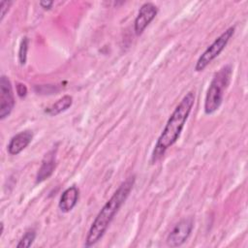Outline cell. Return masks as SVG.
Returning <instances> with one entry per match:
<instances>
[{"label":"cell","mask_w":248,"mask_h":248,"mask_svg":"<svg viewBox=\"0 0 248 248\" xmlns=\"http://www.w3.org/2000/svg\"><path fill=\"white\" fill-rule=\"evenodd\" d=\"M194 104L195 93L193 91H189L182 98L168 119V122L153 148L151 154V163H156L159 161L164 156L167 149L178 140Z\"/></svg>","instance_id":"cell-1"},{"label":"cell","mask_w":248,"mask_h":248,"mask_svg":"<svg viewBox=\"0 0 248 248\" xmlns=\"http://www.w3.org/2000/svg\"><path fill=\"white\" fill-rule=\"evenodd\" d=\"M135 184V175L126 178L116 189L110 199L104 204L93 221L85 238L86 247L96 244L107 232L115 214L129 197Z\"/></svg>","instance_id":"cell-2"},{"label":"cell","mask_w":248,"mask_h":248,"mask_svg":"<svg viewBox=\"0 0 248 248\" xmlns=\"http://www.w3.org/2000/svg\"><path fill=\"white\" fill-rule=\"evenodd\" d=\"M232 75V68L230 64H228L222 67L213 76L204 99L203 108L205 114H212L219 109L223 102L224 91L231 82Z\"/></svg>","instance_id":"cell-3"},{"label":"cell","mask_w":248,"mask_h":248,"mask_svg":"<svg viewBox=\"0 0 248 248\" xmlns=\"http://www.w3.org/2000/svg\"><path fill=\"white\" fill-rule=\"evenodd\" d=\"M234 30H235L234 26L229 27L218 38H216L215 41L202 53V55L199 57L195 65L196 72L203 71L224 50L230 39L232 37Z\"/></svg>","instance_id":"cell-4"},{"label":"cell","mask_w":248,"mask_h":248,"mask_svg":"<svg viewBox=\"0 0 248 248\" xmlns=\"http://www.w3.org/2000/svg\"><path fill=\"white\" fill-rule=\"evenodd\" d=\"M193 227L194 221L192 217L180 220L168 234L167 244L170 247L181 246L190 236Z\"/></svg>","instance_id":"cell-5"},{"label":"cell","mask_w":248,"mask_h":248,"mask_svg":"<svg viewBox=\"0 0 248 248\" xmlns=\"http://www.w3.org/2000/svg\"><path fill=\"white\" fill-rule=\"evenodd\" d=\"M15 107L13 86L8 77L2 75L0 78V119L8 117Z\"/></svg>","instance_id":"cell-6"},{"label":"cell","mask_w":248,"mask_h":248,"mask_svg":"<svg viewBox=\"0 0 248 248\" xmlns=\"http://www.w3.org/2000/svg\"><path fill=\"white\" fill-rule=\"evenodd\" d=\"M158 13V8L151 2H146L141 5L138 16L135 19L134 29L137 36L141 35L145 28L150 24V22L155 18Z\"/></svg>","instance_id":"cell-7"},{"label":"cell","mask_w":248,"mask_h":248,"mask_svg":"<svg viewBox=\"0 0 248 248\" xmlns=\"http://www.w3.org/2000/svg\"><path fill=\"white\" fill-rule=\"evenodd\" d=\"M32 139H33V133L29 130L22 131L15 135L11 139L7 146V150L9 154L10 155L19 154L23 149H25L29 145V143L32 141Z\"/></svg>","instance_id":"cell-8"},{"label":"cell","mask_w":248,"mask_h":248,"mask_svg":"<svg viewBox=\"0 0 248 248\" xmlns=\"http://www.w3.org/2000/svg\"><path fill=\"white\" fill-rule=\"evenodd\" d=\"M55 150H49L44 157L42 161V165L38 170L36 176V183H41L44 180L47 179L53 172L56 165V155Z\"/></svg>","instance_id":"cell-9"},{"label":"cell","mask_w":248,"mask_h":248,"mask_svg":"<svg viewBox=\"0 0 248 248\" xmlns=\"http://www.w3.org/2000/svg\"><path fill=\"white\" fill-rule=\"evenodd\" d=\"M78 196H79V190L77 186H71L67 188L61 195L60 200H59V209L64 212H70L77 204L78 201Z\"/></svg>","instance_id":"cell-10"},{"label":"cell","mask_w":248,"mask_h":248,"mask_svg":"<svg viewBox=\"0 0 248 248\" xmlns=\"http://www.w3.org/2000/svg\"><path fill=\"white\" fill-rule=\"evenodd\" d=\"M73 104V98L70 95H65L59 100H57L53 105L46 109V112L51 116L57 115L65 110H67Z\"/></svg>","instance_id":"cell-11"},{"label":"cell","mask_w":248,"mask_h":248,"mask_svg":"<svg viewBox=\"0 0 248 248\" xmlns=\"http://www.w3.org/2000/svg\"><path fill=\"white\" fill-rule=\"evenodd\" d=\"M35 237H36V232L34 230H30V231H27L23 236L21 237V239L19 240V242L17 243L16 247L17 248H28L32 245L33 241L35 240Z\"/></svg>","instance_id":"cell-12"},{"label":"cell","mask_w":248,"mask_h":248,"mask_svg":"<svg viewBox=\"0 0 248 248\" xmlns=\"http://www.w3.org/2000/svg\"><path fill=\"white\" fill-rule=\"evenodd\" d=\"M27 50H28V38L24 37L20 42L19 50H18V61L20 65H24L26 63Z\"/></svg>","instance_id":"cell-13"},{"label":"cell","mask_w":248,"mask_h":248,"mask_svg":"<svg viewBox=\"0 0 248 248\" xmlns=\"http://www.w3.org/2000/svg\"><path fill=\"white\" fill-rule=\"evenodd\" d=\"M13 4L12 1H1L0 3V11H1V16L0 19L3 20V18L5 17L6 14L9 12L11 5Z\"/></svg>","instance_id":"cell-14"},{"label":"cell","mask_w":248,"mask_h":248,"mask_svg":"<svg viewBox=\"0 0 248 248\" xmlns=\"http://www.w3.org/2000/svg\"><path fill=\"white\" fill-rule=\"evenodd\" d=\"M16 93H17V95L20 98H23V97H25L27 95V87L25 86V84L18 82L16 84Z\"/></svg>","instance_id":"cell-15"},{"label":"cell","mask_w":248,"mask_h":248,"mask_svg":"<svg viewBox=\"0 0 248 248\" xmlns=\"http://www.w3.org/2000/svg\"><path fill=\"white\" fill-rule=\"evenodd\" d=\"M52 5H53V2H52V1H41V2H40V6H41L44 10H49Z\"/></svg>","instance_id":"cell-16"}]
</instances>
